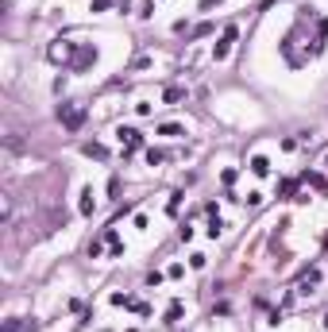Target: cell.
<instances>
[{
	"label": "cell",
	"mask_w": 328,
	"mask_h": 332,
	"mask_svg": "<svg viewBox=\"0 0 328 332\" xmlns=\"http://www.w3.org/2000/svg\"><path fill=\"white\" fill-rule=\"evenodd\" d=\"M58 120H62L70 132H77V128L85 124V108H77V104H62V108H58Z\"/></svg>",
	"instance_id": "1"
},
{
	"label": "cell",
	"mask_w": 328,
	"mask_h": 332,
	"mask_svg": "<svg viewBox=\"0 0 328 332\" xmlns=\"http://www.w3.org/2000/svg\"><path fill=\"white\" fill-rule=\"evenodd\" d=\"M232 39H236V27H228V31H224V39L216 43V50H212V54H216V58H224V54H228V43H232Z\"/></svg>",
	"instance_id": "2"
},
{
	"label": "cell",
	"mask_w": 328,
	"mask_h": 332,
	"mask_svg": "<svg viewBox=\"0 0 328 332\" xmlns=\"http://www.w3.org/2000/svg\"><path fill=\"white\" fill-rule=\"evenodd\" d=\"M120 139L128 147H139V132H135V128H120Z\"/></svg>",
	"instance_id": "3"
},
{
	"label": "cell",
	"mask_w": 328,
	"mask_h": 332,
	"mask_svg": "<svg viewBox=\"0 0 328 332\" xmlns=\"http://www.w3.org/2000/svg\"><path fill=\"white\" fill-rule=\"evenodd\" d=\"M251 170H255V174H266L270 166H266V158H251Z\"/></svg>",
	"instance_id": "4"
}]
</instances>
